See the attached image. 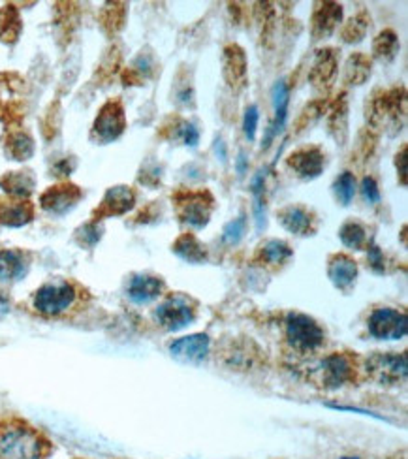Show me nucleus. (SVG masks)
Wrapping results in <instances>:
<instances>
[{
  "label": "nucleus",
  "instance_id": "f257e3e1",
  "mask_svg": "<svg viewBox=\"0 0 408 459\" xmlns=\"http://www.w3.org/2000/svg\"><path fill=\"white\" fill-rule=\"evenodd\" d=\"M51 445L23 420H0V459H46Z\"/></svg>",
  "mask_w": 408,
  "mask_h": 459
},
{
  "label": "nucleus",
  "instance_id": "aec40b11",
  "mask_svg": "<svg viewBox=\"0 0 408 459\" xmlns=\"http://www.w3.org/2000/svg\"><path fill=\"white\" fill-rule=\"evenodd\" d=\"M327 275L332 279V282L337 286V289L344 290L350 289L354 284L358 277V265L356 262L346 256V255H335L332 260H329L327 265Z\"/></svg>",
  "mask_w": 408,
  "mask_h": 459
},
{
  "label": "nucleus",
  "instance_id": "f03ea898",
  "mask_svg": "<svg viewBox=\"0 0 408 459\" xmlns=\"http://www.w3.org/2000/svg\"><path fill=\"white\" fill-rule=\"evenodd\" d=\"M75 284L68 281H55L44 284L34 294V309L44 316H61L72 309L77 301Z\"/></svg>",
  "mask_w": 408,
  "mask_h": 459
},
{
  "label": "nucleus",
  "instance_id": "a211bd4d",
  "mask_svg": "<svg viewBox=\"0 0 408 459\" xmlns=\"http://www.w3.org/2000/svg\"><path fill=\"white\" fill-rule=\"evenodd\" d=\"M341 17H343L341 4H335V3L320 4L313 15V36L317 40H322V38L334 34V30L341 23Z\"/></svg>",
  "mask_w": 408,
  "mask_h": 459
},
{
  "label": "nucleus",
  "instance_id": "9d476101",
  "mask_svg": "<svg viewBox=\"0 0 408 459\" xmlns=\"http://www.w3.org/2000/svg\"><path fill=\"white\" fill-rule=\"evenodd\" d=\"M135 204V195L130 186L119 185V186H111L100 205L92 212V222H99L102 219L109 217H121L128 213L130 209Z\"/></svg>",
  "mask_w": 408,
  "mask_h": 459
},
{
  "label": "nucleus",
  "instance_id": "1a4fd4ad",
  "mask_svg": "<svg viewBox=\"0 0 408 459\" xmlns=\"http://www.w3.org/2000/svg\"><path fill=\"white\" fill-rule=\"evenodd\" d=\"M369 332L377 339H403L408 332L406 315L395 309H378L369 318Z\"/></svg>",
  "mask_w": 408,
  "mask_h": 459
},
{
  "label": "nucleus",
  "instance_id": "0eeeda50",
  "mask_svg": "<svg viewBox=\"0 0 408 459\" xmlns=\"http://www.w3.org/2000/svg\"><path fill=\"white\" fill-rule=\"evenodd\" d=\"M367 373L380 385H399L406 378L404 354H375L367 359Z\"/></svg>",
  "mask_w": 408,
  "mask_h": 459
},
{
  "label": "nucleus",
  "instance_id": "5701e85b",
  "mask_svg": "<svg viewBox=\"0 0 408 459\" xmlns=\"http://www.w3.org/2000/svg\"><path fill=\"white\" fill-rule=\"evenodd\" d=\"M162 292V281L152 275H138L128 284V298L134 303H151Z\"/></svg>",
  "mask_w": 408,
  "mask_h": 459
},
{
  "label": "nucleus",
  "instance_id": "7c9ffc66",
  "mask_svg": "<svg viewBox=\"0 0 408 459\" xmlns=\"http://www.w3.org/2000/svg\"><path fill=\"white\" fill-rule=\"evenodd\" d=\"M291 256V248L279 239H271L260 248V258L265 264H282Z\"/></svg>",
  "mask_w": 408,
  "mask_h": 459
},
{
  "label": "nucleus",
  "instance_id": "ea45409f",
  "mask_svg": "<svg viewBox=\"0 0 408 459\" xmlns=\"http://www.w3.org/2000/svg\"><path fill=\"white\" fill-rule=\"evenodd\" d=\"M179 136L185 142V145H188V147H196L200 142V132L192 123H181Z\"/></svg>",
  "mask_w": 408,
  "mask_h": 459
},
{
  "label": "nucleus",
  "instance_id": "423d86ee",
  "mask_svg": "<svg viewBox=\"0 0 408 459\" xmlns=\"http://www.w3.org/2000/svg\"><path fill=\"white\" fill-rule=\"evenodd\" d=\"M154 316H157L164 330L179 332L194 322V318H196V309H194V305L187 298L171 296L162 305H159Z\"/></svg>",
  "mask_w": 408,
  "mask_h": 459
},
{
  "label": "nucleus",
  "instance_id": "58836bf2",
  "mask_svg": "<svg viewBox=\"0 0 408 459\" xmlns=\"http://www.w3.org/2000/svg\"><path fill=\"white\" fill-rule=\"evenodd\" d=\"M361 195L369 204H378L380 202V190L373 178H365L361 181Z\"/></svg>",
  "mask_w": 408,
  "mask_h": 459
},
{
  "label": "nucleus",
  "instance_id": "393cba45",
  "mask_svg": "<svg viewBox=\"0 0 408 459\" xmlns=\"http://www.w3.org/2000/svg\"><path fill=\"white\" fill-rule=\"evenodd\" d=\"M4 149H6V155L12 160H29L34 155V140L29 136L27 132H10L6 140H4Z\"/></svg>",
  "mask_w": 408,
  "mask_h": 459
},
{
  "label": "nucleus",
  "instance_id": "6ab92c4d",
  "mask_svg": "<svg viewBox=\"0 0 408 459\" xmlns=\"http://www.w3.org/2000/svg\"><path fill=\"white\" fill-rule=\"evenodd\" d=\"M279 221L290 234L310 236V232H313V215H310L305 207H299V205L282 207L279 212Z\"/></svg>",
  "mask_w": 408,
  "mask_h": 459
},
{
  "label": "nucleus",
  "instance_id": "39448f33",
  "mask_svg": "<svg viewBox=\"0 0 408 459\" xmlns=\"http://www.w3.org/2000/svg\"><path fill=\"white\" fill-rule=\"evenodd\" d=\"M126 119H125V108L119 100H109L102 106L92 125V138L100 143H111L117 138H121L125 132Z\"/></svg>",
  "mask_w": 408,
  "mask_h": 459
},
{
  "label": "nucleus",
  "instance_id": "4468645a",
  "mask_svg": "<svg viewBox=\"0 0 408 459\" xmlns=\"http://www.w3.org/2000/svg\"><path fill=\"white\" fill-rule=\"evenodd\" d=\"M169 352L175 359L183 363H200L209 352V337L204 333H194L171 342Z\"/></svg>",
  "mask_w": 408,
  "mask_h": 459
},
{
  "label": "nucleus",
  "instance_id": "c9c22d12",
  "mask_svg": "<svg viewBox=\"0 0 408 459\" xmlns=\"http://www.w3.org/2000/svg\"><path fill=\"white\" fill-rule=\"evenodd\" d=\"M245 228H247V221H245V215H241L239 219L231 221L224 226V232H222V239L228 243V245H236L243 234H245Z\"/></svg>",
  "mask_w": 408,
  "mask_h": 459
},
{
  "label": "nucleus",
  "instance_id": "b1692460",
  "mask_svg": "<svg viewBox=\"0 0 408 459\" xmlns=\"http://www.w3.org/2000/svg\"><path fill=\"white\" fill-rule=\"evenodd\" d=\"M34 176L32 171L25 169V171H8L3 178H0V186L6 195H10V198H22L27 200V196L32 195L34 190Z\"/></svg>",
  "mask_w": 408,
  "mask_h": 459
},
{
  "label": "nucleus",
  "instance_id": "37998d69",
  "mask_svg": "<svg viewBox=\"0 0 408 459\" xmlns=\"http://www.w3.org/2000/svg\"><path fill=\"white\" fill-rule=\"evenodd\" d=\"M406 147L401 149V155H397V159H401V178H403V185H404V176H406Z\"/></svg>",
  "mask_w": 408,
  "mask_h": 459
},
{
  "label": "nucleus",
  "instance_id": "4be33fe9",
  "mask_svg": "<svg viewBox=\"0 0 408 459\" xmlns=\"http://www.w3.org/2000/svg\"><path fill=\"white\" fill-rule=\"evenodd\" d=\"M29 272V256L23 251H0V281H22Z\"/></svg>",
  "mask_w": 408,
  "mask_h": 459
},
{
  "label": "nucleus",
  "instance_id": "72a5a7b5",
  "mask_svg": "<svg viewBox=\"0 0 408 459\" xmlns=\"http://www.w3.org/2000/svg\"><path fill=\"white\" fill-rule=\"evenodd\" d=\"M334 193H335V198L341 205H348L350 202H352L354 195H356V178H354V174L344 171L343 176H339L334 183Z\"/></svg>",
  "mask_w": 408,
  "mask_h": 459
},
{
  "label": "nucleus",
  "instance_id": "7ed1b4c3",
  "mask_svg": "<svg viewBox=\"0 0 408 459\" xmlns=\"http://www.w3.org/2000/svg\"><path fill=\"white\" fill-rule=\"evenodd\" d=\"M286 337L288 342L299 352H313L324 342V332L318 324L299 313H291L286 318Z\"/></svg>",
  "mask_w": 408,
  "mask_h": 459
},
{
  "label": "nucleus",
  "instance_id": "9b49d317",
  "mask_svg": "<svg viewBox=\"0 0 408 459\" xmlns=\"http://www.w3.org/2000/svg\"><path fill=\"white\" fill-rule=\"evenodd\" d=\"M326 164V157L324 152L317 147H305L299 149L296 152H291L290 159H288V166L296 171V176L310 181V179H317Z\"/></svg>",
  "mask_w": 408,
  "mask_h": 459
},
{
  "label": "nucleus",
  "instance_id": "f704fd0d",
  "mask_svg": "<svg viewBox=\"0 0 408 459\" xmlns=\"http://www.w3.org/2000/svg\"><path fill=\"white\" fill-rule=\"evenodd\" d=\"M339 238L343 241V245L350 247V248H361L367 243V232L365 228L360 222H346L343 224Z\"/></svg>",
  "mask_w": 408,
  "mask_h": 459
},
{
  "label": "nucleus",
  "instance_id": "c756f323",
  "mask_svg": "<svg viewBox=\"0 0 408 459\" xmlns=\"http://www.w3.org/2000/svg\"><path fill=\"white\" fill-rule=\"evenodd\" d=\"M125 13H126V10H125V4H121V3L106 4V8L100 13V22H102V27L106 29V32H109V34L119 32L125 25Z\"/></svg>",
  "mask_w": 408,
  "mask_h": 459
},
{
  "label": "nucleus",
  "instance_id": "a18cd8bd",
  "mask_svg": "<svg viewBox=\"0 0 408 459\" xmlns=\"http://www.w3.org/2000/svg\"><path fill=\"white\" fill-rule=\"evenodd\" d=\"M343 459H360V457H343Z\"/></svg>",
  "mask_w": 408,
  "mask_h": 459
},
{
  "label": "nucleus",
  "instance_id": "dca6fc26",
  "mask_svg": "<svg viewBox=\"0 0 408 459\" xmlns=\"http://www.w3.org/2000/svg\"><path fill=\"white\" fill-rule=\"evenodd\" d=\"M224 78L236 91L247 85V56L239 46H228L224 49Z\"/></svg>",
  "mask_w": 408,
  "mask_h": 459
},
{
  "label": "nucleus",
  "instance_id": "6e6552de",
  "mask_svg": "<svg viewBox=\"0 0 408 459\" xmlns=\"http://www.w3.org/2000/svg\"><path fill=\"white\" fill-rule=\"evenodd\" d=\"M83 198L82 188L72 183H61L49 186L46 193L40 196V205L44 212L51 215H66L72 209L80 204Z\"/></svg>",
  "mask_w": 408,
  "mask_h": 459
},
{
  "label": "nucleus",
  "instance_id": "79ce46f5",
  "mask_svg": "<svg viewBox=\"0 0 408 459\" xmlns=\"http://www.w3.org/2000/svg\"><path fill=\"white\" fill-rule=\"evenodd\" d=\"M8 311H10V299H8L6 292L0 290V318L8 315Z\"/></svg>",
  "mask_w": 408,
  "mask_h": 459
},
{
  "label": "nucleus",
  "instance_id": "bb28decb",
  "mask_svg": "<svg viewBox=\"0 0 408 459\" xmlns=\"http://www.w3.org/2000/svg\"><path fill=\"white\" fill-rule=\"evenodd\" d=\"M173 253L178 255L179 258H183L185 262H190V264H202L207 258L205 247L190 234H185L178 241H175Z\"/></svg>",
  "mask_w": 408,
  "mask_h": 459
},
{
  "label": "nucleus",
  "instance_id": "2f4dec72",
  "mask_svg": "<svg viewBox=\"0 0 408 459\" xmlns=\"http://www.w3.org/2000/svg\"><path fill=\"white\" fill-rule=\"evenodd\" d=\"M264 183H265V174L264 171H258L250 183L252 196H255V217H256V228L262 230L265 226V204H264Z\"/></svg>",
  "mask_w": 408,
  "mask_h": 459
},
{
  "label": "nucleus",
  "instance_id": "e433bc0d",
  "mask_svg": "<svg viewBox=\"0 0 408 459\" xmlns=\"http://www.w3.org/2000/svg\"><path fill=\"white\" fill-rule=\"evenodd\" d=\"M260 121V111L256 106H248L245 111V119H243V128H245V136L252 142L256 138V128Z\"/></svg>",
  "mask_w": 408,
  "mask_h": 459
},
{
  "label": "nucleus",
  "instance_id": "f3484780",
  "mask_svg": "<svg viewBox=\"0 0 408 459\" xmlns=\"http://www.w3.org/2000/svg\"><path fill=\"white\" fill-rule=\"evenodd\" d=\"M271 99H273V109H275V119L269 125L267 136L264 147H267L275 136L284 130L286 126V117H288V102H290V91L288 85L281 80L273 85V91H271Z\"/></svg>",
  "mask_w": 408,
  "mask_h": 459
},
{
  "label": "nucleus",
  "instance_id": "c85d7f7f",
  "mask_svg": "<svg viewBox=\"0 0 408 459\" xmlns=\"http://www.w3.org/2000/svg\"><path fill=\"white\" fill-rule=\"evenodd\" d=\"M399 51V40L394 30H384L377 36L373 44V53L378 61H392Z\"/></svg>",
  "mask_w": 408,
  "mask_h": 459
},
{
  "label": "nucleus",
  "instance_id": "a19ab883",
  "mask_svg": "<svg viewBox=\"0 0 408 459\" xmlns=\"http://www.w3.org/2000/svg\"><path fill=\"white\" fill-rule=\"evenodd\" d=\"M369 262H371V265L375 267L377 272H384V265H382L384 258H382V253H380L378 247L369 248Z\"/></svg>",
  "mask_w": 408,
  "mask_h": 459
},
{
  "label": "nucleus",
  "instance_id": "f8f14e48",
  "mask_svg": "<svg viewBox=\"0 0 408 459\" xmlns=\"http://www.w3.org/2000/svg\"><path fill=\"white\" fill-rule=\"evenodd\" d=\"M322 385L326 388H341L354 378V366L348 356L332 354L322 361Z\"/></svg>",
  "mask_w": 408,
  "mask_h": 459
},
{
  "label": "nucleus",
  "instance_id": "2eb2a0df",
  "mask_svg": "<svg viewBox=\"0 0 408 459\" xmlns=\"http://www.w3.org/2000/svg\"><path fill=\"white\" fill-rule=\"evenodd\" d=\"M34 219V205L22 198H0V226L22 228Z\"/></svg>",
  "mask_w": 408,
  "mask_h": 459
},
{
  "label": "nucleus",
  "instance_id": "ddd939ff",
  "mask_svg": "<svg viewBox=\"0 0 408 459\" xmlns=\"http://www.w3.org/2000/svg\"><path fill=\"white\" fill-rule=\"evenodd\" d=\"M404 115V92L399 89L384 92L380 99L373 102L371 109V119L375 125H387V123H397L399 117Z\"/></svg>",
  "mask_w": 408,
  "mask_h": 459
},
{
  "label": "nucleus",
  "instance_id": "a878e982",
  "mask_svg": "<svg viewBox=\"0 0 408 459\" xmlns=\"http://www.w3.org/2000/svg\"><path fill=\"white\" fill-rule=\"evenodd\" d=\"M23 23L19 10L13 4H6L0 12V40L4 44H15L22 34Z\"/></svg>",
  "mask_w": 408,
  "mask_h": 459
},
{
  "label": "nucleus",
  "instance_id": "c03bdc74",
  "mask_svg": "<svg viewBox=\"0 0 408 459\" xmlns=\"http://www.w3.org/2000/svg\"><path fill=\"white\" fill-rule=\"evenodd\" d=\"M238 169H239V174H245V157L243 155H239V159H238Z\"/></svg>",
  "mask_w": 408,
  "mask_h": 459
},
{
  "label": "nucleus",
  "instance_id": "20e7f679",
  "mask_svg": "<svg viewBox=\"0 0 408 459\" xmlns=\"http://www.w3.org/2000/svg\"><path fill=\"white\" fill-rule=\"evenodd\" d=\"M173 200L178 205V215L185 224L198 230L207 226L213 213V204H215L209 193H205V190L190 193L188 190V193H178Z\"/></svg>",
  "mask_w": 408,
  "mask_h": 459
},
{
  "label": "nucleus",
  "instance_id": "473e14b6",
  "mask_svg": "<svg viewBox=\"0 0 408 459\" xmlns=\"http://www.w3.org/2000/svg\"><path fill=\"white\" fill-rule=\"evenodd\" d=\"M369 29V17L365 13H358L354 15L350 22L344 25L343 29V40L346 44H354V42H361Z\"/></svg>",
  "mask_w": 408,
  "mask_h": 459
},
{
  "label": "nucleus",
  "instance_id": "4c0bfd02",
  "mask_svg": "<svg viewBox=\"0 0 408 459\" xmlns=\"http://www.w3.org/2000/svg\"><path fill=\"white\" fill-rule=\"evenodd\" d=\"M102 236V230L96 226V222H89L83 228H80V232H77V239L82 243H85L87 247H92L96 241L100 239Z\"/></svg>",
  "mask_w": 408,
  "mask_h": 459
},
{
  "label": "nucleus",
  "instance_id": "cd10ccee",
  "mask_svg": "<svg viewBox=\"0 0 408 459\" xmlns=\"http://www.w3.org/2000/svg\"><path fill=\"white\" fill-rule=\"evenodd\" d=\"M369 75H371V61L363 55H352L346 63V74L344 78L348 83L361 85Z\"/></svg>",
  "mask_w": 408,
  "mask_h": 459
},
{
  "label": "nucleus",
  "instance_id": "412c9836",
  "mask_svg": "<svg viewBox=\"0 0 408 459\" xmlns=\"http://www.w3.org/2000/svg\"><path fill=\"white\" fill-rule=\"evenodd\" d=\"M337 74V55L334 49H320L315 56L313 70H310V82L315 87H327Z\"/></svg>",
  "mask_w": 408,
  "mask_h": 459
}]
</instances>
